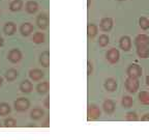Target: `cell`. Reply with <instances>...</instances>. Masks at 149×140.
Returning a JSON list of instances; mask_svg holds the SVG:
<instances>
[{"label": "cell", "mask_w": 149, "mask_h": 140, "mask_svg": "<svg viewBox=\"0 0 149 140\" xmlns=\"http://www.w3.org/2000/svg\"><path fill=\"white\" fill-rule=\"evenodd\" d=\"M142 73H143L142 68L139 64H137V63L130 64L128 68L126 69V74H127V77L130 78H136V79H138L139 77L142 76Z\"/></svg>", "instance_id": "obj_1"}, {"label": "cell", "mask_w": 149, "mask_h": 140, "mask_svg": "<svg viewBox=\"0 0 149 140\" xmlns=\"http://www.w3.org/2000/svg\"><path fill=\"white\" fill-rule=\"evenodd\" d=\"M140 87V82L139 79H136V78H130L127 77L125 80V88L128 92L130 93H135L137 92V90Z\"/></svg>", "instance_id": "obj_2"}, {"label": "cell", "mask_w": 149, "mask_h": 140, "mask_svg": "<svg viewBox=\"0 0 149 140\" xmlns=\"http://www.w3.org/2000/svg\"><path fill=\"white\" fill-rule=\"evenodd\" d=\"M14 107L17 111L19 112H23L26 111L28 108L30 107V102L29 100L26 98H20V99H17L14 103Z\"/></svg>", "instance_id": "obj_3"}, {"label": "cell", "mask_w": 149, "mask_h": 140, "mask_svg": "<svg viewBox=\"0 0 149 140\" xmlns=\"http://www.w3.org/2000/svg\"><path fill=\"white\" fill-rule=\"evenodd\" d=\"M106 58L109 61L111 64H115L119 61L120 58V52L116 48H111L110 50H108V52L106 53Z\"/></svg>", "instance_id": "obj_4"}, {"label": "cell", "mask_w": 149, "mask_h": 140, "mask_svg": "<svg viewBox=\"0 0 149 140\" xmlns=\"http://www.w3.org/2000/svg\"><path fill=\"white\" fill-rule=\"evenodd\" d=\"M87 115H88V118L91 120H95V119L100 118V115H102V112H100V108L97 107L94 104H91L88 106V110H87Z\"/></svg>", "instance_id": "obj_5"}, {"label": "cell", "mask_w": 149, "mask_h": 140, "mask_svg": "<svg viewBox=\"0 0 149 140\" xmlns=\"http://www.w3.org/2000/svg\"><path fill=\"white\" fill-rule=\"evenodd\" d=\"M135 46L136 48H143V47H149V37L148 35L144 34H139L136 36L135 38Z\"/></svg>", "instance_id": "obj_6"}, {"label": "cell", "mask_w": 149, "mask_h": 140, "mask_svg": "<svg viewBox=\"0 0 149 140\" xmlns=\"http://www.w3.org/2000/svg\"><path fill=\"white\" fill-rule=\"evenodd\" d=\"M100 27L102 31L105 32H109L111 31V29L113 28V19L107 17V18H102V21L100 23Z\"/></svg>", "instance_id": "obj_7"}, {"label": "cell", "mask_w": 149, "mask_h": 140, "mask_svg": "<svg viewBox=\"0 0 149 140\" xmlns=\"http://www.w3.org/2000/svg\"><path fill=\"white\" fill-rule=\"evenodd\" d=\"M119 47L123 51H130V48H132V40H130V37L127 36V35L121 36L120 40H119Z\"/></svg>", "instance_id": "obj_8"}, {"label": "cell", "mask_w": 149, "mask_h": 140, "mask_svg": "<svg viewBox=\"0 0 149 140\" xmlns=\"http://www.w3.org/2000/svg\"><path fill=\"white\" fill-rule=\"evenodd\" d=\"M7 58H8V60L13 63L19 62L22 58V52L19 49H12L10 51H9Z\"/></svg>", "instance_id": "obj_9"}, {"label": "cell", "mask_w": 149, "mask_h": 140, "mask_svg": "<svg viewBox=\"0 0 149 140\" xmlns=\"http://www.w3.org/2000/svg\"><path fill=\"white\" fill-rule=\"evenodd\" d=\"M36 24L40 29H46L49 25V18L46 14H40L36 18Z\"/></svg>", "instance_id": "obj_10"}, {"label": "cell", "mask_w": 149, "mask_h": 140, "mask_svg": "<svg viewBox=\"0 0 149 140\" xmlns=\"http://www.w3.org/2000/svg\"><path fill=\"white\" fill-rule=\"evenodd\" d=\"M115 108H116V105L112 100H106L105 102L102 103V109L108 115L113 114L115 111Z\"/></svg>", "instance_id": "obj_11"}, {"label": "cell", "mask_w": 149, "mask_h": 140, "mask_svg": "<svg viewBox=\"0 0 149 140\" xmlns=\"http://www.w3.org/2000/svg\"><path fill=\"white\" fill-rule=\"evenodd\" d=\"M104 87H105V89L107 91L113 92V91H115L117 88V81L114 79V78H108V79L105 80Z\"/></svg>", "instance_id": "obj_12"}, {"label": "cell", "mask_w": 149, "mask_h": 140, "mask_svg": "<svg viewBox=\"0 0 149 140\" xmlns=\"http://www.w3.org/2000/svg\"><path fill=\"white\" fill-rule=\"evenodd\" d=\"M45 74L42 70L40 69H33V70H30L29 72V77L33 80V81H40L44 78Z\"/></svg>", "instance_id": "obj_13"}, {"label": "cell", "mask_w": 149, "mask_h": 140, "mask_svg": "<svg viewBox=\"0 0 149 140\" xmlns=\"http://www.w3.org/2000/svg\"><path fill=\"white\" fill-rule=\"evenodd\" d=\"M40 62L44 68H48L50 65V52L44 51L40 55Z\"/></svg>", "instance_id": "obj_14"}, {"label": "cell", "mask_w": 149, "mask_h": 140, "mask_svg": "<svg viewBox=\"0 0 149 140\" xmlns=\"http://www.w3.org/2000/svg\"><path fill=\"white\" fill-rule=\"evenodd\" d=\"M32 88H33V85L29 80H24V81H22L21 84H20V90L24 93L31 92Z\"/></svg>", "instance_id": "obj_15"}, {"label": "cell", "mask_w": 149, "mask_h": 140, "mask_svg": "<svg viewBox=\"0 0 149 140\" xmlns=\"http://www.w3.org/2000/svg\"><path fill=\"white\" fill-rule=\"evenodd\" d=\"M20 31H21L22 35L28 36L33 31V25L30 23H23L20 27Z\"/></svg>", "instance_id": "obj_16"}, {"label": "cell", "mask_w": 149, "mask_h": 140, "mask_svg": "<svg viewBox=\"0 0 149 140\" xmlns=\"http://www.w3.org/2000/svg\"><path fill=\"white\" fill-rule=\"evenodd\" d=\"M45 115V111L40 108H34L31 110L30 112V117L34 120H38V119L42 118Z\"/></svg>", "instance_id": "obj_17"}, {"label": "cell", "mask_w": 149, "mask_h": 140, "mask_svg": "<svg viewBox=\"0 0 149 140\" xmlns=\"http://www.w3.org/2000/svg\"><path fill=\"white\" fill-rule=\"evenodd\" d=\"M16 25H15V23H13V22H7V23H5L4 27H3V31H4L5 34L7 35H12L14 34L15 32H16Z\"/></svg>", "instance_id": "obj_18"}, {"label": "cell", "mask_w": 149, "mask_h": 140, "mask_svg": "<svg viewBox=\"0 0 149 140\" xmlns=\"http://www.w3.org/2000/svg\"><path fill=\"white\" fill-rule=\"evenodd\" d=\"M38 9V4H37L36 1H27L26 2V10H27L29 14H35Z\"/></svg>", "instance_id": "obj_19"}, {"label": "cell", "mask_w": 149, "mask_h": 140, "mask_svg": "<svg viewBox=\"0 0 149 140\" xmlns=\"http://www.w3.org/2000/svg\"><path fill=\"white\" fill-rule=\"evenodd\" d=\"M49 82L48 81H44V82H40V84H37L36 86V90L38 93H40V94H45V93L48 92V90H49Z\"/></svg>", "instance_id": "obj_20"}, {"label": "cell", "mask_w": 149, "mask_h": 140, "mask_svg": "<svg viewBox=\"0 0 149 140\" xmlns=\"http://www.w3.org/2000/svg\"><path fill=\"white\" fill-rule=\"evenodd\" d=\"M97 31H98V28L95 24H93V23L88 24V26H87V35H88L89 37H91V38L94 37L97 34Z\"/></svg>", "instance_id": "obj_21"}, {"label": "cell", "mask_w": 149, "mask_h": 140, "mask_svg": "<svg viewBox=\"0 0 149 140\" xmlns=\"http://www.w3.org/2000/svg\"><path fill=\"white\" fill-rule=\"evenodd\" d=\"M138 98H139V101L141 104H143V105H149V92L142 90L139 93Z\"/></svg>", "instance_id": "obj_22"}, {"label": "cell", "mask_w": 149, "mask_h": 140, "mask_svg": "<svg viewBox=\"0 0 149 140\" xmlns=\"http://www.w3.org/2000/svg\"><path fill=\"white\" fill-rule=\"evenodd\" d=\"M134 104V100L130 96H123L121 100V105L123 108H130Z\"/></svg>", "instance_id": "obj_23"}, {"label": "cell", "mask_w": 149, "mask_h": 140, "mask_svg": "<svg viewBox=\"0 0 149 140\" xmlns=\"http://www.w3.org/2000/svg\"><path fill=\"white\" fill-rule=\"evenodd\" d=\"M18 76H19L18 71L15 70V69H9V70H7L6 73H5V78H6L8 81H14Z\"/></svg>", "instance_id": "obj_24"}, {"label": "cell", "mask_w": 149, "mask_h": 140, "mask_svg": "<svg viewBox=\"0 0 149 140\" xmlns=\"http://www.w3.org/2000/svg\"><path fill=\"white\" fill-rule=\"evenodd\" d=\"M23 6V1L22 0H14L10 4H9V9L12 12H18Z\"/></svg>", "instance_id": "obj_25"}, {"label": "cell", "mask_w": 149, "mask_h": 140, "mask_svg": "<svg viewBox=\"0 0 149 140\" xmlns=\"http://www.w3.org/2000/svg\"><path fill=\"white\" fill-rule=\"evenodd\" d=\"M137 54L140 58H147L149 57V47H143V48H136Z\"/></svg>", "instance_id": "obj_26"}, {"label": "cell", "mask_w": 149, "mask_h": 140, "mask_svg": "<svg viewBox=\"0 0 149 140\" xmlns=\"http://www.w3.org/2000/svg\"><path fill=\"white\" fill-rule=\"evenodd\" d=\"M9 113H10V106L7 103H0V116H5Z\"/></svg>", "instance_id": "obj_27"}, {"label": "cell", "mask_w": 149, "mask_h": 140, "mask_svg": "<svg viewBox=\"0 0 149 140\" xmlns=\"http://www.w3.org/2000/svg\"><path fill=\"white\" fill-rule=\"evenodd\" d=\"M32 41H33V43H35V44H37V45L42 44V43L45 42V34L42 32H35L34 34H33Z\"/></svg>", "instance_id": "obj_28"}, {"label": "cell", "mask_w": 149, "mask_h": 140, "mask_svg": "<svg viewBox=\"0 0 149 140\" xmlns=\"http://www.w3.org/2000/svg\"><path fill=\"white\" fill-rule=\"evenodd\" d=\"M110 43V38L109 36H108L107 34H102L100 35V37H98V45H100V47H106L108 46Z\"/></svg>", "instance_id": "obj_29"}, {"label": "cell", "mask_w": 149, "mask_h": 140, "mask_svg": "<svg viewBox=\"0 0 149 140\" xmlns=\"http://www.w3.org/2000/svg\"><path fill=\"white\" fill-rule=\"evenodd\" d=\"M139 25L143 30H147L149 28V20L146 17H141L139 19Z\"/></svg>", "instance_id": "obj_30"}, {"label": "cell", "mask_w": 149, "mask_h": 140, "mask_svg": "<svg viewBox=\"0 0 149 140\" xmlns=\"http://www.w3.org/2000/svg\"><path fill=\"white\" fill-rule=\"evenodd\" d=\"M125 119L127 121H137L139 120V116H138V114L135 111H130L126 113Z\"/></svg>", "instance_id": "obj_31"}, {"label": "cell", "mask_w": 149, "mask_h": 140, "mask_svg": "<svg viewBox=\"0 0 149 140\" xmlns=\"http://www.w3.org/2000/svg\"><path fill=\"white\" fill-rule=\"evenodd\" d=\"M17 126V120L13 117H8V118H5L4 120V127L6 128H15Z\"/></svg>", "instance_id": "obj_32"}, {"label": "cell", "mask_w": 149, "mask_h": 140, "mask_svg": "<svg viewBox=\"0 0 149 140\" xmlns=\"http://www.w3.org/2000/svg\"><path fill=\"white\" fill-rule=\"evenodd\" d=\"M91 74H92V64H91L90 61H88L87 62V75L90 76Z\"/></svg>", "instance_id": "obj_33"}, {"label": "cell", "mask_w": 149, "mask_h": 140, "mask_svg": "<svg viewBox=\"0 0 149 140\" xmlns=\"http://www.w3.org/2000/svg\"><path fill=\"white\" fill-rule=\"evenodd\" d=\"M44 105H45V107L48 108V109L50 108V96H48L46 98V100H45V102H44Z\"/></svg>", "instance_id": "obj_34"}, {"label": "cell", "mask_w": 149, "mask_h": 140, "mask_svg": "<svg viewBox=\"0 0 149 140\" xmlns=\"http://www.w3.org/2000/svg\"><path fill=\"white\" fill-rule=\"evenodd\" d=\"M141 119H142V121H149V114H144Z\"/></svg>", "instance_id": "obj_35"}, {"label": "cell", "mask_w": 149, "mask_h": 140, "mask_svg": "<svg viewBox=\"0 0 149 140\" xmlns=\"http://www.w3.org/2000/svg\"><path fill=\"white\" fill-rule=\"evenodd\" d=\"M50 125H49V117L47 118V120L45 121V125H44V127H49Z\"/></svg>", "instance_id": "obj_36"}, {"label": "cell", "mask_w": 149, "mask_h": 140, "mask_svg": "<svg viewBox=\"0 0 149 140\" xmlns=\"http://www.w3.org/2000/svg\"><path fill=\"white\" fill-rule=\"evenodd\" d=\"M146 84H147V86L149 87V75L146 77Z\"/></svg>", "instance_id": "obj_37"}, {"label": "cell", "mask_w": 149, "mask_h": 140, "mask_svg": "<svg viewBox=\"0 0 149 140\" xmlns=\"http://www.w3.org/2000/svg\"><path fill=\"white\" fill-rule=\"evenodd\" d=\"M2 45H3V38L0 36V47H2Z\"/></svg>", "instance_id": "obj_38"}, {"label": "cell", "mask_w": 149, "mask_h": 140, "mask_svg": "<svg viewBox=\"0 0 149 140\" xmlns=\"http://www.w3.org/2000/svg\"><path fill=\"white\" fill-rule=\"evenodd\" d=\"M2 82H3V80H2V78L0 77V86H1V85H2Z\"/></svg>", "instance_id": "obj_39"}, {"label": "cell", "mask_w": 149, "mask_h": 140, "mask_svg": "<svg viewBox=\"0 0 149 140\" xmlns=\"http://www.w3.org/2000/svg\"><path fill=\"white\" fill-rule=\"evenodd\" d=\"M87 6H90V0H88V2H87Z\"/></svg>", "instance_id": "obj_40"}, {"label": "cell", "mask_w": 149, "mask_h": 140, "mask_svg": "<svg viewBox=\"0 0 149 140\" xmlns=\"http://www.w3.org/2000/svg\"><path fill=\"white\" fill-rule=\"evenodd\" d=\"M118 1H123V0H118Z\"/></svg>", "instance_id": "obj_41"}]
</instances>
